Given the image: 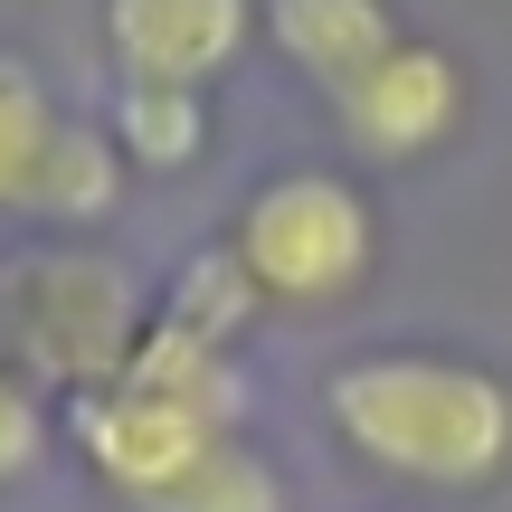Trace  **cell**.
<instances>
[{
  "mask_svg": "<svg viewBox=\"0 0 512 512\" xmlns=\"http://www.w3.org/2000/svg\"><path fill=\"white\" fill-rule=\"evenodd\" d=\"M228 247H238L247 285L266 304H351L370 285V266H380V219H370L361 181H342L323 162H294L247 190Z\"/></svg>",
  "mask_w": 512,
  "mask_h": 512,
  "instance_id": "cell-4",
  "label": "cell"
},
{
  "mask_svg": "<svg viewBox=\"0 0 512 512\" xmlns=\"http://www.w3.org/2000/svg\"><path fill=\"white\" fill-rule=\"evenodd\" d=\"M143 323H152L143 285L86 238L19 247L10 266H0V351H10V370L38 380V389H67V399L105 389L114 370L133 361Z\"/></svg>",
  "mask_w": 512,
  "mask_h": 512,
  "instance_id": "cell-3",
  "label": "cell"
},
{
  "mask_svg": "<svg viewBox=\"0 0 512 512\" xmlns=\"http://www.w3.org/2000/svg\"><path fill=\"white\" fill-rule=\"evenodd\" d=\"M256 304L266 294L247 285V266H238V247H200V256H181V275L162 285V313L152 323H171V332H190V342H219V351H238V332L256 323Z\"/></svg>",
  "mask_w": 512,
  "mask_h": 512,
  "instance_id": "cell-10",
  "label": "cell"
},
{
  "mask_svg": "<svg viewBox=\"0 0 512 512\" xmlns=\"http://www.w3.org/2000/svg\"><path fill=\"white\" fill-rule=\"evenodd\" d=\"M247 48H256V0H105L114 86L209 95Z\"/></svg>",
  "mask_w": 512,
  "mask_h": 512,
  "instance_id": "cell-7",
  "label": "cell"
},
{
  "mask_svg": "<svg viewBox=\"0 0 512 512\" xmlns=\"http://www.w3.org/2000/svg\"><path fill=\"white\" fill-rule=\"evenodd\" d=\"M256 38L285 57L304 86L342 95L399 48V0H256Z\"/></svg>",
  "mask_w": 512,
  "mask_h": 512,
  "instance_id": "cell-8",
  "label": "cell"
},
{
  "mask_svg": "<svg viewBox=\"0 0 512 512\" xmlns=\"http://www.w3.org/2000/svg\"><path fill=\"white\" fill-rule=\"evenodd\" d=\"M105 133H114V152H124V171H143V181H181V171L209 162V95H181V86H114Z\"/></svg>",
  "mask_w": 512,
  "mask_h": 512,
  "instance_id": "cell-9",
  "label": "cell"
},
{
  "mask_svg": "<svg viewBox=\"0 0 512 512\" xmlns=\"http://www.w3.org/2000/svg\"><path fill=\"white\" fill-rule=\"evenodd\" d=\"M143 512H294V494H285V475L266 465V446L219 437L181 484H162Z\"/></svg>",
  "mask_w": 512,
  "mask_h": 512,
  "instance_id": "cell-11",
  "label": "cell"
},
{
  "mask_svg": "<svg viewBox=\"0 0 512 512\" xmlns=\"http://www.w3.org/2000/svg\"><path fill=\"white\" fill-rule=\"evenodd\" d=\"M124 152L105 124L57 105V86L19 48H0V219H29L48 238H95L124 209Z\"/></svg>",
  "mask_w": 512,
  "mask_h": 512,
  "instance_id": "cell-5",
  "label": "cell"
},
{
  "mask_svg": "<svg viewBox=\"0 0 512 512\" xmlns=\"http://www.w3.org/2000/svg\"><path fill=\"white\" fill-rule=\"evenodd\" d=\"M38 456H48V399H38V380L0 361V484L38 475Z\"/></svg>",
  "mask_w": 512,
  "mask_h": 512,
  "instance_id": "cell-12",
  "label": "cell"
},
{
  "mask_svg": "<svg viewBox=\"0 0 512 512\" xmlns=\"http://www.w3.org/2000/svg\"><path fill=\"white\" fill-rule=\"evenodd\" d=\"M323 427L389 484L484 494L512 475V380L465 351H361L323 380Z\"/></svg>",
  "mask_w": 512,
  "mask_h": 512,
  "instance_id": "cell-1",
  "label": "cell"
},
{
  "mask_svg": "<svg viewBox=\"0 0 512 512\" xmlns=\"http://www.w3.org/2000/svg\"><path fill=\"white\" fill-rule=\"evenodd\" d=\"M465 105H475L465 57L437 48V38H399V48H389L361 86L332 95V124L351 133V152H361V162H389V171H399V162H427V152L456 143Z\"/></svg>",
  "mask_w": 512,
  "mask_h": 512,
  "instance_id": "cell-6",
  "label": "cell"
},
{
  "mask_svg": "<svg viewBox=\"0 0 512 512\" xmlns=\"http://www.w3.org/2000/svg\"><path fill=\"white\" fill-rule=\"evenodd\" d=\"M67 437L114 494L143 512L219 437H247V370H238V351H219V342H190V332H171V323H143L133 361L114 370L105 389L67 399Z\"/></svg>",
  "mask_w": 512,
  "mask_h": 512,
  "instance_id": "cell-2",
  "label": "cell"
}]
</instances>
